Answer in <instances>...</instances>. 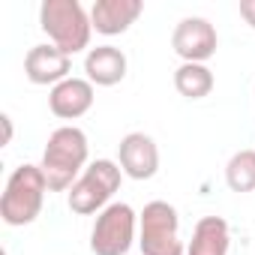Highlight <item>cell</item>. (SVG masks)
I'll return each instance as SVG.
<instances>
[{"label":"cell","instance_id":"cell-2","mask_svg":"<svg viewBox=\"0 0 255 255\" xmlns=\"http://www.w3.org/2000/svg\"><path fill=\"white\" fill-rule=\"evenodd\" d=\"M39 27L48 33L51 45H57L63 54H78L90 45V12L78 0H45L39 6Z\"/></svg>","mask_w":255,"mask_h":255},{"label":"cell","instance_id":"cell-4","mask_svg":"<svg viewBox=\"0 0 255 255\" xmlns=\"http://www.w3.org/2000/svg\"><path fill=\"white\" fill-rule=\"evenodd\" d=\"M123 168L114 159H96L84 168V174L75 180V186L66 192V204L78 216L102 213L111 204V195L120 189Z\"/></svg>","mask_w":255,"mask_h":255},{"label":"cell","instance_id":"cell-1","mask_svg":"<svg viewBox=\"0 0 255 255\" xmlns=\"http://www.w3.org/2000/svg\"><path fill=\"white\" fill-rule=\"evenodd\" d=\"M90 147H87V135L78 126H60L48 135V144L42 150V174L48 180V192H66L75 186V180L84 174Z\"/></svg>","mask_w":255,"mask_h":255},{"label":"cell","instance_id":"cell-11","mask_svg":"<svg viewBox=\"0 0 255 255\" xmlns=\"http://www.w3.org/2000/svg\"><path fill=\"white\" fill-rule=\"evenodd\" d=\"M93 99H96L93 84H90L87 78L69 75L66 81H60V84L51 87V93H48V108H51V114L60 117V120H78L81 114H87V111L93 108Z\"/></svg>","mask_w":255,"mask_h":255},{"label":"cell","instance_id":"cell-13","mask_svg":"<svg viewBox=\"0 0 255 255\" xmlns=\"http://www.w3.org/2000/svg\"><path fill=\"white\" fill-rule=\"evenodd\" d=\"M228 246H231L228 222L222 216H201L192 228L186 255H228Z\"/></svg>","mask_w":255,"mask_h":255},{"label":"cell","instance_id":"cell-10","mask_svg":"<svg viewBox=\"0 0 255 255\" xmlns=\"http://www.w3.org/2000/svg\"><path fill=\"white\" fill-rule=\"evenodd\" d=\"M141 0H96L90 9V24L102 36H120L141 18Z\"/></svg>","mask_w":255,"mask_h":255},{"label":"cell","instance_id":"cell-9","mask_svg":"<svg viewBox=\"0 0 255 255\" xmlns=\"http://www.w3.org/2000/svg\"><path fill=\"white\" fill-rule=\"evenodd\" d=\"M72 72V57L63 54L57 45H33L24 57V75L30 84H60Z\"/></svg>","mask_w":255,"mask_h":255},{"label":"cell","instance_id":"cell-17","mask_svg":"<svg viewBox=\"0 0 255 255\" xmlns=\"http://www.w3.org/2000/svg\"><path fill=\"white\" fill-rule=\"evenodd\" d=\"M0 123H3V144H9L12 141V117L3 114V117H0Z\"/></svg>","mask_w":255,"mask_h":255},{"label":"cell","instance_id":"cell-16","mask_svg":"<svg viewBox=\"0 0 255 255\" xmlns=\"http://www.w3.org/2000/svg\"><path fill=\"white\" fill-rule=\"evenodd\" d=\"M240 18L255 30V0H240Z\"/></svg>","mask_w":255,"mask_h":255},{"label":"cell","instance_id":"cell-15","mask_svg":"<svg viewBox=\"0 0 255 255\" xmlns=\"http://www.w3.org/2000/svg\"><path fill=\"white\" fill-rule=\"evenodd\" d=\"M225 183L231 192L255 189V150H237L225 165Z\"/></svg>","mask_w":255,"mask_h":255},{"label":"cell","instance_id":"cell-3","mask_svg":"<svg viewBox=\"0 0 255 255\" xmlns=\"http://www.w3.org/2000/svg\"><path fill=\"white\" fill-rule=\"evenodd\" d=\"M48 180L39 165H21L9 174L3 198H0V216L6 225H30L45 204Z\"/></svg>","mask_w":255,"mask_h":255},{"label":"cell","instance_id":"cell-14","mask_svg":"<svg viewBox=\"0 0 255 255\" xmlns=\"http://www.w3.org/2000/svg\"><path fill=\"white\" fill-rule=\"evenodd\" d=\"M174 87L186 99H204L213 90V72L207 63H180L174 72Z\"/></svg>","mask_w":255,"mask_h":255},{"label":"cell","instance_id":"cell-8","mask_svg":"<svg viewBox=\"0 0 255 255\" xmlns=\"http://www.w3.org/2000/svg\"><path fill=\"white\" fill-rule=\"evenodd\" d=\"M117 165L132 180H150L159 171V147L144 132H129L117 144Z\"/></svg>","mask_w":255,"mask_h":255},{"label":"cell","instance_id":"cell-12","mask_svg":"<svg viewBox=\"0 0 255 255\" xmlns=\"http://www.w3.org/2000/svg\"><path fill=\"white\" fill-rule=\"evenodd\" d=\"M126 54L114 45H96L84 57V72L93 87H114L126 78Z\"/></svg>","mask_w":255,"mask_h":255},{"label":"cell","instance_id":"cell-6","mask_svg":"<svg viewBox=\"0 0 255 255\" xmlns=\"http://www.w3.org/2000/svg\"><path fill=\"white\" fill-rule=\"evenodd\" d=\"M138 213L126 201H111L90 228V252L93 255H126L135 243Z\"/></svg>","mask_w":255,"mask_h":255},{"label":"cell","instance_id":"cell-7","mask_svg":"<svg viewBox=\"0 0 255 255\" xmlns=\"http://www.w3.org/2000/svg\"><path fill=\"white\" fill-rule=\"evenodd\" d=\"M171 48L183 63H207L219 48L216 27L207 18H198V15L183 18L171 33Z\"/></svg>","mask_w":255,"mask_h":255},{"label":"cell","instance_id":"cell-5","mask_svg":"<svg viewBox=\"0 0 255 255\" xmlns=\"http://www.w3.org/2000/svg\"><path fill=\"white\" fill-rule=\"evenodd\" d=\"M138 246L144 255H186L180 216L168 201H150L138 213Z\"/></svg>","mask_w":255,"mask_h":255}]
</instances>
